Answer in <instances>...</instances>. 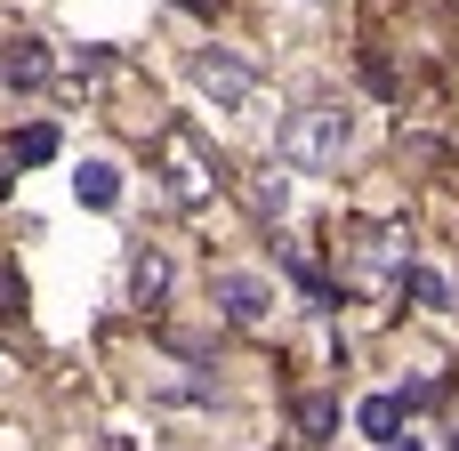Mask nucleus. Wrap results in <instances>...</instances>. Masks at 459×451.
Returning a JSON list of instances; mask_svg holds the SVG:
<instances>
[{
    "mask_svg": "<svg viewBox=\"0 0 459 451\" xmlns=\"http://www.w3.org/2000/svg\"><path fill=\"white\" fill-rule=\"evenodd\" d=\"M153 169L169 178L178 202H210V194H218V153H210V137H194L186 121H169V129L153 137Z\"/></svg>",
    "mask_w": 459,
    "mask_h": 451,
    "instance_id": "1",
    "label": "nucleus"
},
{
    "mask_svg": "<svg viewBox=\"0 0 459 451\" xmlns=\"http://www.w3.org/2000/svg\"><path fill=\"white\" fill-rule=\"evenodd\" d=\"M452 451H459V436H452Z\"/></svg>",
    "mask_w": 459,
    "mask_h": 451,
    "instance_id": "16",
    "label": "nucleus"
},
{
    "mask_svg": "<svg viewBox=\"0 0 459 451\" xmlns=\"http://www.w3.org/2000/svg\"><path fill=\"white\" fill-rule=\"evenodd\" d=\"M363 274H371V282H403V274H411L403 234H387V226H379V234H363Z\"/></svg>",
    "mask_w": 459,
    "mask_h": 451,
    "instance_id": "6",
    "label": "nucleus"
},
{
    "mask_svg": "<svg viewBox=\"0 0 459 451\" xmlns=\"http://www.w3.org/2000/svg\"><path fill=\"white\" fill-rule=\"evenodd\" d=\"M24 169H40V161H56V129L48 121H32V129H16V145H8Z\"/></svg>",
    "mask_w": 459,
    "mask_h": 451,
    "instance_id": "10",
    "label": "nucleus"
},
{
    "mask_svg": "<svg viewBox=\"0 0 459 451\" xmlns=\"http://www.w3.org/2000/svg\"><path fill=\"white\" fill-rule=\"evenodd\" d=\"M161 291H169V266H161L153 250H137V266H129V299H137V307H153Z\"/></svg>",
    "mask_w": 459,
    "mask_h": 451,
    "instance_id": "9",
    "label": "nucleus"
},
{
    "mask_svg": "<svg viewBox=\"0 0 459 451\" xmlns=\"http://www.w3.org/2000/svg\"><path fill=\"white\" fill-rule=\"evenodd\" d=\"M194 89H202L210 105H226V113H250V105H258V73H250L242 56H226V48H202V56H194Z\"/></svg>",
    "mask_w": 459,
    "mask_h": 451,
    "instance_id": "3",
    "label": "nucleus"
},
{
    "mask_svg": "<svg viewBox=\"0 0 459 451\" xmlns=\"http://www.w3.org/2000/svg\"><path fill=\"white\" fill-rule=\"evenodd\" d=\"M250 210H258V218H282V210H290V178L258 169V178H250Z\"/></svg>",
    "mask_w": 459,
    "mask_h": 451,
    "instance_id": "11",
    "label": "nucleus"
},
{
    "mask_svg": "<svg viewBox=\"0 0 459 451\" xmlns=\"http://www.w3.org/2000/svg\"><path fill=\"white\" fill-rule=\"evenodd\" d=\"M347 137H355V121H347L339 105H299V113L282 121V161H290V169H331V161L347 153Z\"/></svg>",
    "mask_w": 459,
    "mask_h": 451,
    "instance_id": "2",
    "label": "nucleus"
},
{
    "mask_svg": "<svg viewBox=\"0 0 459 451\" xmlns=\"http://www.w3.org/2000/svg\"><path fill=\"white\" fill-rule=\"evenodd\" d=\"M48 81V48L40 40H8L0 48V89H40Z\"/></svg>",
    "mask_w": 459,
    "mask_h": 451,
    "instance_id": "5",
    "label": "nucleus"
},
{
    "mask_svg": "<svg viewBox=\"0 0 459 451\" xmlns=\"http://www.w3.org/2000/svg\"><path fill=\"white\" fill-rule=\"evenodd\" d=\"M387 451H420V444H403V436H395V444H387Z\"/></svg>",
    "mask_w": 459,
    "mask_h": 451,
    "instance_id": "15",
    "label": "nucleus"
},
{
    "mask_svg": "<svg viewBox=\"0 0 459 451\" xmlns=\"http://www.w3.org/2000/svg\"><path fill=\"white\" fill-rule=\"evenodd\" d=\"M24 315V282H16V266H0V323H16Z\"/></svg>",
    "mask_w": 459,
    "mask_h": 451,
    "instance_id": "14",
    "label": "nucleus"
},
{
    "mask_svg": "<svg viewBox=\"0 0 459 451\" xmlns=\"http://www.w3.org/2000/svg\"><path fill=\"white\" fill-rule=\"evenodd\" d=\"M73 194H81L89 210H113V202H121V169H113V161H81V169H73Z\"/></svg>",
    "mask_w": 459,
    "mask_h": 451,
    "instance_id": "7",
    "label": "nucleus"
},
{
    "mask_svg": "<svg viewBox=\"0 0 459 451\" xmlns=\"http://www.w3.org/2000/svg\"><path fill=\"white\" fill-rule=\"evenodd\" d=\"M411 299H420V307H452V282H444L436 266H411Z\"/></svg>",
    "mask_w": 459,
    "mask_h": 451,
    "instance_id": "12",
    "label": "nucleus"
},
{
    "mask_svg": "<svg viewBox=\"0 0 459 451\" xmlns=\"http://www.w3.org/2000/svg\"><path fill=\"white\" fill-rule=\"evenodd\" d=\"M355 428H363L371 444H395V428H403V395H363Z\"/></svg>",
    "mask_w": 459,
    "mask_h": 451,
    "instance_id": "8",
    "label": "nucleus"
},
{
    "mask_svg": "<svg viewBox=\"0 0 459 451\" xmlns=\"http://www.w3.org/2000/svg\"><path fill=\"white\" fill-rule=\"evenodd\" d=\"M299 428H307V436H331V428H339V412H331L323 395H307V403H299Z\"/></svg>",
    "mask_w": 459,
    "mask_h": 451,
    "instance_id": "13",
    "label": "nucleus"
},
{
    "mask_svg": "<svg viewBox=\"0 0 459 451\" xmlns=\"http://www.w3.org/2000/svg\"><path fill=\"white\" fill-rule=\"evenodd\" d=\"M210 299H218V315H226L234 331H258V323H266V307H274V291H266L258 274H218V282H210Z\"/></svg>",
    "mask_w": 459,
    "mask_h": 451,
    "instance_id": "4",
    "label": "nucleus"
}]
</instances>
